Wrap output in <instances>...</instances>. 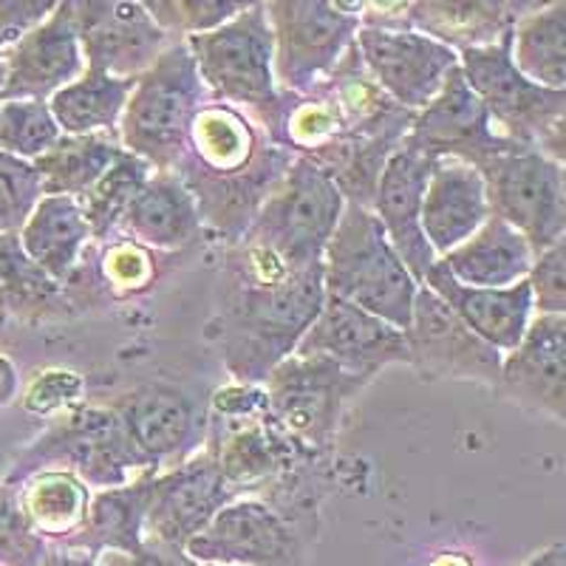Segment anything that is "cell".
I'll use <instances>...</instances> for the list:
<instances>
[{
  "label": "cell",
  "instance_id": "1",
  "mask_svg": "<svg viewBox=\"0 0 566 566\" xmlns=\"http://www.w3.org/2000/svg\"><path fill=\"white\" fill-rule=\"evenodd\" d=\"M326 303L323 264L292 266L264 247L239 241L219 275V348L232 382L264 386L292 357Z\"/></svg>",
  "mask_w": 566,
  "mask_h": 566
},
{
  "label": "cell",
  "instance_id": "2",
  "mask_svg": "<svg viewBox=\"0 0 566 566\" xmlns=\"http://www.w3.org/2000/svg\"><path fill=\"white\" fill-rule=\"evenodd\" d=\"M295 156L232 105L207 99L190 128L187 154L174 168L193 196L205 227L239 244Z\"/></svg>",
  "mask_w": 566,
  "mask_h": 566
},
{
  "label": "cell",
  "instance_id": "3",
  "mask_svg": "<svg viewBox=\"0 0 566 566\" xmlns=\"http://www.w3.org/2000/svg\"><path fill=\"white\" fill-rule=\"evenodd\" d=\"M210 99L252 116L277 145L286 94L275 83V34L266 3H250L224 27L185 40Z\"/></svg>",
  "mask_w": 566,
  "mask_h": 566
},
{
  "label": "cell",
  "instance_id": "4",
  "mask_svg": "<svg viewBox=\"0 0 566 566\" xmlns=\"http://www.w3.org/2000/svg\"><path fill=\"white\" fill-rule=\"evenodd\" d=\"M326 295L360 306L388 326L408 332L419 283L394 250L371 207L348 205L323 252Z\"/></svg>",
  "mask_w": 566,
  "mask_h": 566
},
{
  "label": "cell",
  "instance_id": "5",
  "mask_svg": "<svg viewBox=\"0 0 566 566\" xmlns=\"http://www.w3.org/2000/svg\"><path fill=\"white\" fill-rule=\"evenodd\" d=\"M210 99L196 60L185 40L170 43L142 77H136L119 119V142L128 154L154 170L174 174L187 154L190 128L201 105Z\"/></svg>",
  "mask_w": 566,
  "mask_h": 566
},
{
  "label": "cell",
  "instance_id": "6",
  "mask_svg": "<svg viewBox=\"0 0 566 566\" xmlns=\"http://www.w3.org/2000/svg\"><path fill=\"white\" fill-rule=\"evenodd\" d=\"M343 210L346 199L335 181L312 161L295 156L241 241L264 247L292 266H317Z\"/></svg>",
  "mask_w": 566,
  "mask_h": 566
},
{
  "label": "cell",
  "instance_id": "7",
  "mask_svg": "<svg viewBox=\"0 0 566 566\" xmlns=\"http://www.w3.org/2000/svg\"><path fill=\"white\" fill-rule=\"evenodd\" d=\"M366 386L326 357L292 354L264 380L266 419L301 451L323 459L335 444L343 408Z\"/></svg>",
  "mask_w": 566,
  "mask_h": 566
},
{
  "label": "cell",
  "instance_id": "8",
  "mask_svg": "<svg viewBox=\"0 0 566 566\" xmlns=\"http://www.w3.org/2000/svg\"><path fill=\"white\" fill-rule=\"evenodd\" d=\"M65 464L69 473L88 488H123L136 479L156 473L130 442L123 419L111 406H77L69 408L54 422V428L23 453L14 476L40 473L45 464Z\"/></svg>",
  "mask_w": 566,
  "mask_h": 566
},
{
  "label": "cell",
  "instance_id": "9",
  "mask_svg": "<svg viewBox=\"0 0 566 566\" xmlns=\"http://www.w3.org/2000/svg\"><path fill=\"white\" fill-rule=\"evenodd\" d=\"M317 524L297 522L258 495H241L185 544L196 564L310 566Z\"/></svg>",
  "mask_w": 566,
  "mask_h": 566
},
{
  "label": "cell",
  "instance_id": "10",
  "mask_svg": "<svg viewBox=\"0 0 566 566\" xmlns=\"http://www.w3.org/2000/svg\"><path fill=\"white\" fill-rule=\"evenodd\" d=\"M275 34V83L283 94H306L332 74L360 32V3L270 0Z\"/></svg>",
  "mask_w": 566,
  "mask_h": 566
},
{
  "label": "cell",
  "instance_id": "11",
  "mask_svg": "<svg viewBox=\"0 0 566 566\" xmlns=\"http://www.w3.org/2000/svg\"><path fill=\"white\" fill-rule=\"evenodd\" d=\"M493 219L518 230L535 258L566 232L564 168L533 145H510L479 165Z\"/></svg>",
  "mask_w": 566,
  "mask_h": 566
},
{
  "label": "cell",
  "instance_id": "12",
  "mask_svg": "<svg viewBox=\"0 0 566 566\" xmlns=\"http://www.w3.org/2000/svg\"><path fill=\"white\" fill-rule=\"evenodd\" d=\"M510 40L513 34L495 45L468 49L459 54V69L488 108L493 128L504 139L535 148L549 125L564 114L566 91L541 88L524 77L513 63Z\"/></svg>",
  "mask_w": 566,
  "mask_h": 566
},
{
  "label": "cell",
  "instance_id": "13",
  "mask_svg": "<svg viewBox=\"0 0 566 566\" xmlns=\"http://www.w3.org/2000/svg\"><path fill=\"white\" fill-rule=\"evenodd\" d=\"M408 366L428 382H479L499 388L504 354L473 335L462 317L428 286H419L406 332Z\"/></svg>",
  "mask_w": 566,
  "mask_h": 566
},
{
  "label": "cell",
  "instance_id": "14",
  "mask_svg": "<svg viewBox=\"0 0 566 566\" xmlns=\"http://www.w3.org/2000/svg\"><path fill=\"white\" fill-rule=\"evenodd\" d=\"M354 45L374 83L399 108L413 114L437 97L448 74L459 65V54L453 49L413 29L360 27Z\"/></svg>",
  "mask_w": 566,
  "mask_h": 566
},
{
  "label": "cell",
  "instance_id": "15",
  "mask_svg": "<svg viewBox=\"0 0 566 566\" xmlns=\"http://www.w3.org/2000/svg\"><path fill=\"white\" fill-rule=\"evenodd\" d=\"M130 442L150 470L161 473L193 453L207 437V419L190 394L168 382H150L111 402Z\"/></svg>",
  "mask_w": 566,
  "mask_h": 566
},
{
  "label": "cell",
  "instance_id": "16",
  "mask_svg": "<svg viewBox=\"0 0 566 566\" xmlns=\"http://www.w3.org/2000/svg\"><path fill=\"white\" fill-rule=\"evenodd\" d=\"M241 499L221 476L210 448L154 476L145 538L181 547L201 533L227 504Z\"/></svg>",
  "mask_w": 566,
  "mask_h": 566
},
{
  "label": "cell",
  "instance_id": "17",
  "mask_svg": "<svg viewBox=\"0 0 566 566\" xmlns=\"http://www.w3.org/2000/svg\"><path fill=\"white\" fill-rule=\"evenodd\" d=\"M402 145L437 161L459 159L479 168L484 159L502 154L518 142L504 139L493 128L488 108L457 65L437 97L413 116V125Z\"/></svg>",
  "mask_w": 566,
  "mask_h": 566
},
{
  "label": "cell",
  "instance_id": "18",
  "mask_svg": "<svg viewBox=\"0 0 566 566\" xmlns=\"http://www.w3.org/2000/svg\"><path fill=\"white\" fill-rule=\"evenodd\" d=\"M85 69H97L119 80L142 77L159 54L176 43L156 27L145 3L85 0L74 3Z\"/></svg>",
  "mask_w": 566,
  "mask_h": 566
},
{
  "label": "cell",
  "instance_id": "19",
  "mask_svg": "<svg viewBox=\"0 0 566 566\" xmlns=\"http://www.w3.org/2000/svg\"><path fill=\"white\" fill-rule=\"evenodd\" d=\"M295 354L326 357L343 371L371 382L382 368L408 366L406 332L368 315L360 306L326 295L321 315L297 343Z\"/></svg>",
  "mask_w": 566,
  "mask_h": 566
},
{
  "label": "cell",
  "instance_id": "20",
  "mask_svg": "<svg viewBox=\"0 0 566 566\" xmlns=\"http://www.w3.org/2000/svg\"><path fill=\"white\" fill-rule=\"evenodd\" d=\"M3 69H7V80L0 88L3 103L14 99L49 103L60 88L83 77L85 54L74 3H57V9L40 27L9 45Z\"/></svg>",
  "mask_w": 566,
  "mask_h": 566
},
{
  "label": "cell",
  "instance_id": "21",
  "mask_svg": "<svg viewBox=\"0 0 566 566\" xmlns=\"http://www.w3.org/2000/svg\"><path fill=\"white\" fill-rule=\"evenodd\" d=\"M495 394L566 428V315L533 317L522 343L504 354Z\"/></svg>",
  "mask_w": 566,
  "mask_h": 566
},
{
  "label": "cell",
  "instance_id": "22",
  "mask_svg": "<svg viewBox=\"0 0 566 566\" xmlns=\"http://www.w3.org/2000/svg\"><path fill=\"white\" fill-rule=\"evenodd\" d=\"M433 168H437V159L419 154L408 145H399L397 154L382 168L371 205L374 216L380 219L382 230L388 232L394 250L399 252L402 264L408 266L419 286L439 261L422 232V201Z\"/></svg>",
  "mask_w": 566,
  "mask_h": 566
},
{
  "label": "cell",
  "instance_id": "23",
  "mask_svg": "<svg viewBox=\"0 0 566 566\" xmlns=\"http://www.w3.org/2000/svg\"><path fill=\"white\" fill-rule=\"evenodd\" d=\"M424 286L433 295L442 297L473 335L482 337L495 352L510 354L522 337L527 335L530 323L535 317L533 286L530 281L515 283L507 290H482V286H464L451 272L444 270L442 261L431 266L424 275Z\"/></svg>",
  "mask_w": 566,
  "mask_h": 566
},
{
  "label": "cell",
  "instance_id": "24",
  "mask_svg": "<svg viewBox=\"0 0 566 566\" xmlns=\"http://www.w3.org/2000/svg\"><path fill=\"white\" fill-rule=\"evenodd\" d=\"M488 219V190L479 168L459 159L437 161L422 201L424 241L437 258L462 247Z\"/></svg>",
  "mask_w": 566,
  "mask_h": 566
},
{
  "label": "cell",
  "instance_id": "25",
  "mask_svg": "<svg viewBox=\"0 0 566 566\" xmlns=\"http://www.w3.org/2000/svg\"><path fill=\"white\" fill-rule=\"evenodd\" d=\"M205 230L193 196L176 174L154 170L125 210L119 235L148 250L179 252L196 244Z\"/></svg>",
  "mask_w": 566,
  "mask_h": 566
},
{
  "label": "cell",
  "instance_id": "26",
  "mask_svg": "<svg viewBox=\"0 0 566 566\" xmlns=\"http://www.w3.org/2000/svg\"><path fill=\"white\" fill-rule=\"evenodd\" d=\"M533 3H488V0H470V3H442V0H422L408 3L406 27L439 40L457 54L468 49L502 43L513 34L515 23L524 18V9Z\"/></svg>",
  "mask_w": 566,
  "mask_h": 566
},
{
  "label": "cell",
  "instance_id": "27",
  "mask_svg": "<svg viewBox=\"0 0 566 566\" xmlns=\"http://www.w3.org/2000/svg\"><path fill=\"white\" fill-rule=\"evenodd\" d=\"M439 261L464 286L507 290L527 281L535 264V252L522 232L490 216L479 227L476 235H470L462 247Z\"/></svg>",
  "mask_w": 566,
  "mask_h": 566
},
{
  "label": "cell",
  "instance_id": "28",
  "mask_svg": "<svg viewBox=\"0 0 566 566\" xmlns=\"http://www.w3.org/2000/svg\"><path fill=\"white\" fill-rule=\"evenodd\" d=\"M154 476L156 473H148L123 488H108L91 495L83 527L63 547L85 553L88 558L139 549L145 544V518H148Z\"/></svg>",
  "mask_w": 566,
  "mask_h": 566
},
{
  "label": "cell",
  "instance_id": "29",
  "mask_svg": "<svg viewBox=\"0 0 566 566\" xmlns=\"http://www.w3.org/2000/svg\"><path fill=\"white\" fill-rule=\"evenodd\" d=\"M18 235L23 252L57 283L69 281L94 241L80 199L71 196H43Z\"/></svg>",
  "mask_w": 566,
  "mask_h": 566
},
{
  "label": "cell",
  "instance_id": "30",
  "mask_svg": "<svg viewBox=\"0 0 566 566\" xmlns=\"http://www.w3.org/2000/svg\"><path fill=\"white\" fill-rule=\"evenodd\" d=\"M71 312L74 306L65 297L63 283L45 275L23 252L18 232L0 235V315L38 323Z\"/></svg>",
  "mask_w": 566,
  "mask_h": 566
},
{
  "label": "cell",
  "instance_id": "31",
  "mask_svg": "<svg viewBox=\"0 0 566 566\" xmlns=\"http://www.w3.org/2000/svg\"><path fill=\"white\" fill-rule=\"evenodd\" d=\"M134 85L136 80H119L105 71L85 69L83 77L49 99V108L65 136L119 134V119Z\"/></svg>",
  "mask_w": 566,
  "mask_h": 566
},
{
  "label": "cell",
  "instance_id": "32",
  "mask_svg": "<svg viewBox=\"0 0 566 566\" xmlns=\"http://www.w3.org/2000/svg\"><path fill=\"white\" fill-rule=\"evenodd\" d=\"M119 134L60 136L52 148L34 159V170L43 181V196H71L80 199L97 185L123 154Z\"/></svg>",
  "mask_w": 566,
  "mask_h": 566
},
{
  "label": "cell",
  "instance_id": "33",
  "mask_svg": "<svg viewBox=\"0 0 566 566\" xmlns=\"http://www.w3.org/2000/svg\"><path fill=\"white\" fill-rule=\"evenodd\" d=\"M510 54L515 69L535 85L566 91V0L530 9L515 23Z\"/></svg>",
  "mask_w": 566,
  "mask_h": 566
},
{
  "label": "cell",
  "instance_id": "34",
  "mask_svg": "<svg viewBox=\"0 0 566 566\" xmlns=\"http://www.w3.org/2000/svg\"><path fill=\"white\" fill-rule=\"evenodd\" d=\"M88 504V484L69 470H40L20 493V507L34 533L60 541V547L80 533Z\"/></svg>",
  "mask_w": 566,
  "mask_h": 566
},
{
  "label": "cell",
  "instance_id": "35",
  "mask_svg": "<svg viewBox=\"0 0 566 566\" xmlns=\"http://www.w3.org/2000/svg\"><path fill=\"white\" fill-rule=\"evenodd\" d=\"M150 174H154V168L148 161L123 150L119 159L108 168V174L91 187L88 193L80 196V207H83L91 227V239L108 241L119 235L125 210L142 190V185L150 179Z\"/></svg>",
  "mask_w": 566,
  "mask_h": 566
},
{
  "label": "cell",
  "instance_id": "36",
  "mask_svg": "<svg viewBox=\"0 0 566 566\" xmlns=\"http://www.w3.org/2000/svg\"><path fill=\"white\" fill-rule=\"evenodd\" d=\"M63 136L49 103L14 99L0 105V150L14 159L34 161Z\"/></svg>",
  "mask_w": 566,
  "mask_h": 566
},
{
  "label": "cell",
  "instance_id": "37",
  "mask_svg": "<svg viewBox=\"0 0 566 566\" xmlns=\"http://www.w3.org/2000/svg\"><path fill=\"white\" fill-rule=\"evenodd\" d=\"M250 3L241 0H150L145 9L156 20L161 32H168L174 40H187L193 34L212 32L224 27Z\"/></svg>",
  "mask_w": 566,
  "mask_h": 566
},
{
  "label": "cell",
  "instance_id": "38",
  "mask_svg": "<svg viewBox=\"0 0 566 566\" xmlns=\"http://www.w3.org/2000/svg\"><path fill=\"white\" fill-rule=\"evenodd\" d=\"M40 199L43 181L32 161L14 159L0 150V235L23 230Z\"/></svg>",
  "mask_w": 566,
  "mask_h": 566
},
{
  "label": "cell",
  "instance_id": "39",
  "mask_svg": "<svg viewBox=\"0 0 566 566\" xmlns=\"http://www.w3.org/2000/svg\"><path fill=\"white\" fill-rule=\"evenodd\" d=\"M49 547L29 524L12 488H0V566H43Z\"/></svg>",
  "mask_w": 566,
  "mask_h": 566
},
{
  "label": "cell",
  "instance_id": "40",
  "mask_svg": "<svg viewBox=\"0 0 566 566\" xmlns=\"http://www.w3.org/2000/svg\"><path fill=\"white\" fill-rule=\"evenodd\" d=\"M535 315H566V232L535 258L530 272Z\"/></svg>",
  "mask_w": 566,
  "mask_h": 566
},
{
  "label": "cell",
  "instance_id": "41",
  "mask_svg": "<svg viewBox=\"0 0 566 566\" xmlns=\"http://www.w3.org/2000/svg\"><path fill=\"white\" fill-rule=\"evenodd\" d=\"M83 394V380L74 371H43L32 388L27 391L23 406L32 413H54L65 411L80 399Z\"/></svg>",
  "mask_w": 566,
  "mask_h": 566
},
{
  "label": "cell",
  "instance_id": "42",
  "mask_svg": "<svg viewBox=\"0 0 566 566\" xmlns=\"http://www.w3.org/2000/svg\"><path fill=\"white\" fill-rule=\"evenodd\" d=\"M97 566H201L196 564L190 555L181 547H170V544H159V541H148L134 553H103L94 558Z\"/></svg>",
  "mask_w": 566,
  "mask_h": 566
},
{
  "label": "cell",
  "instance_id": "43",
  "mask_svg": "<svg viewBox=\"0 0 566 566\" xmlns=\"http://www.w3.org/2000/svg\"><path fill=\"white\" fill-rule=\"evenodd\" d=\"M57 9V3H0V45H14L23 34L40 27L49 14Z\"/></svg>",
  "mask_w": 566,
  "mask_h": 566
},
{
  "label": "cell",
  "instance_id": "44",
  "mask_svg": "<svg viewBox=\"0 0 566 566\" xmlns=\"http://www.w3.org/2000/svg\"><path fill=\"white\" fill-rule=\"evenodd\" d=\"M535 148H538L544 156H549L555 165H560V168L566 170V108H564V114H560L558 119L549 125L547 134L541 136Z\"/></svg>",
  "mask_w": 566,
  "mask_h": 566
},
{
  "label": "cell",
  "instance_id": "45",
  "mask_svg": "<svg viewBox=\"0 0 566 566\" xmlns=\"http://www.w3.org/2000/svg\"><path fill=\"white\" fill-rule=\"evenodd\" d=\"M43 566H97V564H94V558H88V555H85V553L60 547L57 553L45 555Z\"/></svg>",
  "mask_w": 566,
  "mask_h": 566
},
{
  "label": "cell",
  "instance_id": "46",
  "mask_svg": "<svg viewBox=\"0 0 566 566\" xmlns=\"http://www.w3.org/2000/svg\"><path fill=\"white\" fill-rule=\"evenodd\" d=\"M14 391H18V374H14L12 363L0 354V406H7Z\"/></svg>",
  "mask_w": 566,
  "mask_h": 566
},
{
  "label": "cell",
  "instance_id": "47",
  "mask_svg": "<svg viewBox=\"0 0 566 566\" xmlns=\"http://www.w3.org/2000/svg\"><path fill=\"white\" fill-rule=\"evenodd\" d=\"M566 553L560 547H553V549H544V553H538L535 558H530L527 564L522 566H560L564 564Z\"/></svg>",
  "mask_w": 566,
  "mask_h": 566
},
{
  "label": "cell",
  "instance_id": "48",
  "mask_svg": "<svg viewBox=\"0 0 566 566\" xmlns=\"http://www.w3.org/2000/svg\"><path fill=\"white\" fill-rule=\"evenodd\" d=\"M431 566H473L468 558H462V555H442V558L433 560Z\"/></svg>",
  "mask_w": 566,
  "mask_h": 566
},
{
  "label": "cell",
  "instance_id": "49",
  "mask_svg": "<svg viewBox=\"0 0 566 566\" xmlns=\"http://www.w3.org/2000/svg\"><path fill=\"white\" fill-rule=\"evenodd\" d=\"M564 210H566V170H564Z\"/></svg>",
  "mask_w": 566,
  "mask_h": 566
},
{
  "label": "cell",
  "instance_id": "50",
  "mask_svg": "<svg viewBox=\"0 0 566 566\" xmlns=\"http://www.w3.org/2000/svg\"><path fill=\"white\" fill-rule=\"evenodd\" d=\"M201 566H227V564H201Z\"/></svg>",
  "mask_w": 566,
  "mask_h": 566
},
{
  "label": "cell",
  "instance_id": "51",
  "mask_svg": "<svg viewBox=\"0 0 566 566\" xmlns=\"http://www.w3.org/2000/svg\"><path fill=\"white\" fill-rule=\"evenodd\" d=\"M560 566H566V558H564V564H560Z\"/></svg>",
  "mask_w": 566,
  "mask_h": 566
}]
</instances>
